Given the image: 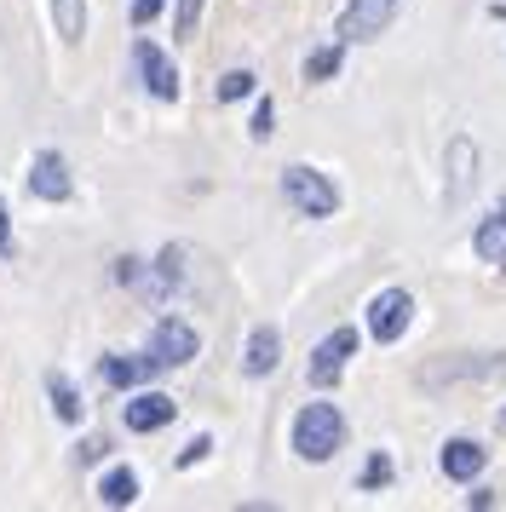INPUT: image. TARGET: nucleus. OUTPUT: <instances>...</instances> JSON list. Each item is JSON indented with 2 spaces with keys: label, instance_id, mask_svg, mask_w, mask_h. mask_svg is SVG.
<instances>
[{
  "label": "nucleus",
  "instance_id": "f257e3e1",
  "mask_svg": "<svg viewBox=\"0 0 506 512\" xmlns=\"http://www.w3.org/2000/svg\"><path fill=\"white\" fill-rule=\"evenodd\" d=\"M345 449V415L334 403H305L294 415V455L311 466H328Z\"/></svg>",
  "mask_w": 506,
  "mask_h": 512
},
{
  "label": "nucleus",
  "instance_id": "f03ea898",
  "mask_svg": "<svg viewBox=\"0 0 506 512\" xmlns=\"http://www.w3.org/2000/svg\"><path fill=\"white\" fill-rule=\"evenodd\" d=\"M282 196H288V208L299 213V219H334L340 213V185L322 173V167H282Z\"/></svg>",
  "mask_w": 506,
  "mask_h": 512
},
{
  "label": "nucleus",
  "instance_id": "7ed1b4c3",
  "mask_svg": "<svg viewBox=\"0 0 506 512\" xmlns=\"http://www.w3.org/2000/svg\"><path fill=\"white\" fill-rule=\"evenodd\" d=\"M403 0H345V12L334 18V41L340 47H363V41H380L397 18Z\"/></svg>",
  "mask_w": 506,
  "mask_h": 512
},
{
  "label": "nucleus",
  "instance_id": "20e7f679",
  "mask_svg": "<svg viewBox=\"0 0 506 512\" xmlns=\"http://www.w3.org/2000/svg\"><path fill=\"white\" fill-rule=\"evenodd\" d=\"M196 351H202V334L184 323L179 311L156 317V328H150V346H144V357L156 363V374H161V369H184V363H190Z\"/></svg>",
  "mask_w": 506,
  "mask_h": 512
},
{
  "label": "nucleus",
  "instance_id": "39448f33",
  "mask_svg": "<svg viewBox=\"0 0 506 512\" xmlns=\"http://www.w3.org/2000/svg\"><path fill=\"white\" fill-rule=\"evenodd\" d=\"M363 323H368V340H374V346H397L414 323V294L409 288H380V294L368 300Z\"/></svg>",
  "mask_w": 506,
  "mask_h": 512
},
{
  "label": "nucleus",
  "instance_id": "423d86ee",
  "mask_svg": "<svg viewBox=\"0 0 506 512\" xmlns=\"http://www.w3.org/2000/svg\"><path fill=\"white\" fill-rule=\"evenodd\" d=\"M357 357V328H334V334H322L317 346H311V363H305V380L328 392V386H340L345 363Z\"/></svg>",
  "mask_w": 506,
  "mask_h": 512
},
{
  "label": "nucleus",
  "instance_id": "0eeeda50",
  "mask_svg": "<svg viewBox=\"0 0 506 512\" xmlns=\"http://www.w3.org/2000/svg\"><path fill=\"white\" fill-rule=\"evenodd\" d=\"M133 70H138V81H144V93L150 98H161V104L179 98V70H173V58H167L156 41H138L133 47Z\"/></svg>",
  "mask_w": 506,
  "mask_h": 512
},
{
  "label": "nucleus",
  "instance_id": "6e6552de",
  "mask_svg": "<svg viewBox=\"0 0 506 512\" xmlns=\"http://www.w3.org/2000/svg\"><path fill=\"white\" fill-rule=\"evenodd\" d=\"M29 190H35L41 202H69V196H75L69 162L58 156V150H35V162H29Z\"/></svg>",
  "mask_w": 506,
  "mask_h": 512
},
{
  "label": "nucleus",
  "instance_id": "1a4fd4ad",
  "mask_svg": "<svg viewBox=\"0 0 506 512\" xmlns=\"http://www.w3.org/2000/svg\"><path fill=\"white\" fill-rule=\"evenodd\" d=\"M173 415H179V403L167 392H138V386H133V403L121 409L127 432H161V426H173Z\"/></svg>",
  "mask_w": 506,
  "mask_h": 512
},
{
  "label": "nucleus",
  "instance_id": "9d476101",
  "mask_svg": "<svg viewBox=\"0 0 506 512\" xmlns=\"http://www.w3.org/2000/svg\"><path fill=\"white\" fill-rule=\"evenodd\" d=\"M276 363H282V328L259 323L248 334V346H242V374L248 380H265V374H276Z\"/></svg>",
  "mask_w": 506,
  "mask_h": 512
},
{
  "label": "nucleus",
  "instance_id": "9b49d317",
  "mask_svg": "<svg viewBox=\"0 0 506 512\" xmlns=\"http://www.w3.org/2000/svg\"><path fill=\"white\" fill-rule=\"evenodd\" d=\"M437 466H443V478L472 484L483 466H489V449H483L478 438H449V443H443V455H437Z\"/></svg>",
  "mask_w": 506,
  "mask_h": 512
},
{
  "label": "nucleus",
  "instance_id": "f8f14e48",
  "mask_svg": "<svg viewBox=\"0 0 506 512\" xmlns=\"http://www.w3.org/2000/svg\"><path fill=\"white\" fill-rule=\"evenodd\" d=\"M150 374H156V363H150V357H133V351H104V357H98V380L115 386V392H133Z\"/></svg>",
  "mask_w": 506,
  "mask_h": 512
},
{
  "label": "nucleus",
  "instance_id": "ddd939ff",
  "mask_svg": "<svg viewBox=\"0 0 506 512\" xmlns=\"http://www.w3.org/2000/svg\"><path fill=\"white\" fill-rule=\"evenodd\" d=\"M472 254H478L483 265H501L506 259V190H501V202H495V213L472 231Z\"/></svg>",
  "mask_w": 506,
  "mask_h": 512
},
{
  "label": "nucleus",
  "instance_id": "4468645a",
  "mask_svg": "<svg viewBox=\"0 0 506 512\" xmlns=\"http://www.w3.org/2000/svg\"><path fill=\"white\" fill-rule=\"evenodd\" d=\"M449 202H466V190L478 185V144L472 139H455L449 144Z\"/></svg>",
  "mask_w": 506,
  "mask_h": 512
},
{
  "label": "nucleus",
  "instance_id": "2eb2a0df",
  "mask_svg": "<svg viewBox=\"0 0 506 512\" xmlns=\"http://www.w3.org/2000/svg\"><path fill=\"white\" fill-rule=\"evenodd\" d=\"M52 6V29L64 47H81L87 41V0H46Z\"/></svg>",
  "mask_w": 506,
  "mask_h": 512
},
{
  "label": "nucleus",
  "instance_id": "dca6fc26",
  "mask_svg": "<svg viewBox=\"0 0 506 512\" xmlns=\"http://www.w3.org/2000/svg\"><path fill=\"white\" fill-rule=\"evenodd\" d=\"M46 397H52V415L64 420V426H75V420L87 415V403H81V392H75V380L69 374H46Z\"/></svg>",
  "mask_w": 506,
  "mask_h": 512
},
{
  "label": "nucleus",
  "instance_id": "f3484780",
  "mask_svg": "<svg viewBox=\"0 0 506 512\" xmlns=\"http://www.w3.org/2000/svg\"><path fill=\"white\" fill-rule=\"evenodd\" d=\"M98 501H104V507H133L138 501V472L133 466H110L104 484H98Z\"/></svg>",
  "mask_w": 506,
  "mask_h": 512
},
{
  "label": "nucleus",
  "instance_id": "a211bd4d",
  "mask_svg": "<svg viewBox=\"0 0 506 512\" xmlns=\"http://www.w3.org/2000/svg\"><path fill=\"white\" fill-rule=\"evenodd\" d=\"M340 64H345L340 41H334V47H317L311 58H305V81H334V75H340Z\"/></svg>",
  "mask_w": 506,
  "mask_h": 512
},
{
  "label": "nucleus",
  "instance_id": "6ab92c4d",
  "mask_svg": "<svg viewBox=\"0 0 506 512\" xmlns=\"http://www.w3.org/2000/svg\"><path fill=\"white\" fill-rule=\"evenodd\" d=\"M391 478H397V466H391V455H368V466L357 472V489H363V495H374V489H386Z\"/></svg>",
  "mask_w": 506,
  "mask_h": 512
},
{
  "label": "nucleus",
  "instance_id": "aec40b11",
  "mask_svg": "<svg viewBox=\"0 0 506 512\" xmlns=\"http://www.w3.org/2000/svg\"><path fill=\"white\" fill-rule=\"evenodd\" d=\"M253 87H259V75H253V70H225L213 93H219V104H236V98H248Z\"/></svg>",
  "mask_w": 506,
  "mask_h": 512
},
{
  "label": "nucleus",
  "instance_id": "412c9836",
  "mask_svg": "<svg viewBox=\"0 0 506 512\" xmlns=\"http://www.w3.org/2000/svg\"><path fill=\"white\" fill-rule=\"evenodd\" d=\"M202 12H207V0H179V12H173V41H196Z\"/></svg>",
  "mask_w": 506,
  "mask_h": 512
},
{
  "label": "nucleus",
  "instance_id": "4be33fe9",
  "mask_svg": "<svg viewBox=\"0 0 506 512\" xmlns=\"http://www.w3.org/2000/svg\"><path fill=\"white\" fill-rule=\"evenodd\" d=\"M248 133H253V144H265L276 133V104L271 98H259V104H253V121H248Z\"/></svg>",
  "mask_w": 506,
  "mask_h": 512
},
{
  "label": "nucleus",
  "instance_id": "5701e85b",
  "mask_svg": "<svg viewBox=\"0 0 506 512\" xmlns=\"http://www.w3.org/2000/svg\"><path fill=\"white\" fill-rule=\"evenodd\" d=\"M207 455H213V438L202 432V438H190V443H184V455H179V472H190V466H202Z\"/></svg>",
  "mask_w": 506,
  "mask_h": 512
},
{
  "label": "nucleus",
  "instance_id": "b1692460",
  "mask_svg": "<svg viewBox=\"0 0 506 512\" xmlns=\"http://www.w3.org/2000/svg\"><path fill=\"white\" fill-rule=\"evenodd\" d=\"M104 455H110V438H81V443H75V461H81V466H98Z\"/></svg>",
  "mask_w": 506,
  "mask_h": 512
},
{
  "label": "nucleus",
  "instance_id": "393cba45",
  "mask_svg": "<svg viewBox=\"0 0 506 512\" xmlns=\"http://www.w3.org/2000/svg\"><path fill=\"white\" fill-rule=\"evenodd\" d=\"M161 6H167V0H133V12H127V18H133V29H150L161 18Z\"/></svg>",
  "mask_w": 506,
  "mask_h": 512
},
{
  "label": "nucleus",
  "instance_id": "a878e982",
  "mask_svg": "<svg viewBox=\"0 0 506 512\" xmlns=\"http://www.w3.org/2000/svg\"><path fill=\"white\" fill-rule=\"evenodd\" d=\"M0 259H18V236H12V213L0 202Z\"/></svg>",
  "mask_w": 506,
  "mask_h": 512
},
{
  "label": "nucleus",
  "instance_id": "bb28decb",
  "mask_svg": "<svg viewBox=\"0 0 506 512\" xmlns=\"http://www.w3.org/2000/svg\"><path fill=\"white\" fill-rule=\"evenodd\" d=\"M466 507L489 512V507H495V489H489V484H478V489H472V495H466Z\"/></svg>",
  "mask_w": 506,
  "mask_h": 512
},
{
  "label": "nucleus",
  "instance_id": "cd10ccee",
  "mask_svg": "<svg viewBox=\"0 0 506 512\" xmlns=\"http://www.w3.org/2000/svg\"><path fill=\"white\" fill-rule=\"evenodd\" d=\"M501 426H506V409H501Z\"/></svg>",
  "mask_w": 506,
  "mask_h": 512
}]
</instances>
